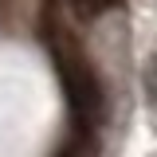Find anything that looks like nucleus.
<instances>
[{"mask_svg":"<svg viewBox=\"0 0 157 157\" xmlns=\"http://www.w3.org/2000/svg\"><path fill=\"white\" fill-rule=\"evenodd\" d=\"M51 59H55V71H59V82H63V94L71 102L82 122H98L102 118V86H98V75L94 67L86 63V55L78 51V43L67 32H55L51 36Z\"/></svg>","mask_w":157,"mask_h":157,"instance_id":"obj_1","label":"nucleus"},{"mask_svg":"<svg viewBox=\"0 0 157 157\" xmlns=\"http://www.w3.org/2000/svg\"><path fill=\"white\" fill-rule=\"evenodd\" d=\"M118 0H78V8H86V12H106V8H114Z\"/></svg>","mask_w":157,"mask_h":157,"instance_id":"obj_2","label":"nucleus"}]
</instances>
